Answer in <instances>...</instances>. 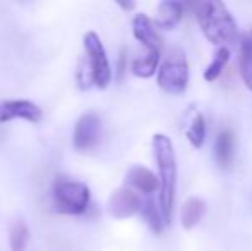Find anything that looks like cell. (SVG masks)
<instances>
[{"instance_id": "7c38bea8", "label": "cell", "mask_w": 252, "mask_h": 251, "mask_svg": "<svg viewBox=\"0 0 252 251\" xmlns=\"http://www.w3.org/2000/svg\"><path fill=\"white\" fill-rule=\"evenodd\" d=\"M206 214V201L202 198L190 196L186 200V203L182 205V210H180V222H182V227L190 231L201 222V218Z\"/></svg>"}, {"instance_id": "277c9868", "label": "cell", "mask_w": 252, "mask_h": 251, "mask_svg": "<svg viewBox=\"0 0 252 251\" xmlns=\"http://www.w3.org/2000/svg\"><path fill=\"white\" fill-rule=\"evenodd\" d=\"M53 207L65 215H83L91 201V193L84 182L57 178L52 188Z\"/></svg>"}, {"instance_id": "e0dca14e", "label": "cell", "mask_w": 252, "mask_h": 251, "mask_svg": "<svg viewBox=\"0 0 252 251\" xmlns=\"http://www.w3.org/2000/svg\"><path fill=\"white\" fill-rule=\"evenodd\" d=\"M186 136H187L189 143L192 144L194 148H201L202 144H204V140H206V121H204V117H202V114H196V117L192 119L189 129H187Z\"/></svg>"}, {"instance_id": "30bf717a", "label": "cell", "mask_w": 252, "mask_h": 251, "mask_svg": "<svg viewBox=\"0 0 252 251\" xmlns=\"http://www.w3.org/2000/svg\"><path fill=\"white\" fill-rule=\"evenodd\" d=\"M126 182L129 188L141 191L144 194H153L159 189V178H156L150 169L143 167V165L130 167L126 176Z\"/></svg>"}, {"instance_id": "ac0fdd59", "label": "cell", "mask_w": 252, "mask_h": 251, "mask_svg": "<svg viewBox=\"0 0 252 251\" xmlns=\"http://www.w3.org/2000/svg\"><path fill=\"white\" fill-rule=\"evenodd\" d=\"M141 214H143V217L146 218V222L150 224V227L153 229V231H155V232H161L163 225H165V218H163L161 208H156L155 201H153L151 198L144 201Z\"/></svg>"}, {"instance_id": "52a82bcc", "label": "cell", "mask_w": 252, "mask_h": 251, "mask_svg": "<svg viewBox=\"0 0 252 251\" xmlns=\"http://www.w3.org/2000/svg\"><path fill=\"white\" fill-rule=\"evenodd\" d=\"M144 200L139 196L136 189L124 186L112 193L108 200V212L115 218H129L134 217L143 210Z\"/></svg>"}, {"instance_id": "5b68a950", "label": "cell", "mask_w": 252, "mask_h": 251, "mask_svg": "<svg viewBox=\"0 0 252 251\" xmlns=\"http://www.w3.org/2000/svg\"><path fill=\"white\" fill-rule=\"evenodd\" d=\"M158 86L170 95H182L189 84V64L180 48H173L158 69Z\"/></svg>"}, {"instance_id": "4fadbf2b", "label": "cell", "mask_w": 252, "mask_h": 251, "mask_svg": "<svg viewBox=\"0 0 252 251\" xmlns=\"http://www.w3.org/2000/svg\"><path fill=\"white\" fill-rule=\"evenodd\" d=\"M216 162L221 169H228L235 157V134L232 129H223L216 140Z\"/></svg>"}, {"instance_id": "9c48e42d", "label": "cell", "mask_w": 252, "mask_h": 251, "mask_svg": "<svg viewBox=\"0 0 252 251\" xmlns=\"http://www.w3.org/2000/svg\"><path fill=\"white\" fill-rule=\"evenodd\" d=\"M14 119L38 122L41 119V108L30 100L0 102V122H9Z\"/></svg>"}, {"instance_id": "ba28073f", "label": "cell", "mask_w": 252, "mask_h": 251, "mask_svg": "<svg viewBox=\"0 0 252 251\" xmlns=\"http://www.w3.org/2000/svg\"><path fill=\"white\" fill-rule=\"evenodd\" d=\"M134 38L146 48L148 54H161V38L156 31V24L146 14L139 12L132 19Z\"/></svg>"}, {"instance_id": "5bb4252c", "label": "cell", "mask_w": 252, "mask_h": 251, "mask_svg": "<svg viewBox=\"0 0 252 251\" xmlns=\"http://www.w3.org/2000/svg\"><path fill=\"white\" fill-rule=\"evenodd\" d=\"M159 54H144L141 57L134 59L132 64H130V71L132 74H136L137 77H151L156 71L159 69Z\"/></svg>"}, {"instance_id": "2e32d148", "label": "cell", "mask_w": 252, "mask_h": 251, "mask_svg": "<svg viewBox=\"0 0 252 251\" xmlns=\"http://www.w3.org/2000/svg\"><path fill=\"white\" fill-rule=\"evenodd\" d=\"M230 61V50L226 47H220L218 52H216L215 59L211 61L208 67H206L204 71V79L208 81V83H213V81H216L220 77V74L223 72V69L226 67V64Z\"/></svg>"}, {"instance_id": "ffe728a7", "label": "cell", "mask_w": 252, "mask_h": 251, "mask_svg": "<svg viewBox=\"0 0 252 251\" xmlns=\"http://www.w3.org/2000/svg\"><path fill=\"white\" fill-rule=\"evenodd\" d=\"M240 47H244V48H247V50L252 52V30L247 31V33L242 36V40H240Z\"/></svg>"}, {"instance_id": "44dd1931", "label": "cell", "mask_w": 252, "mask_h": 251, "mask_svg": "<svg viewBox=\"0 0 252 251\" xmlns=\"http://www.w3.org/2000/svg\"><path fill=\"white\" fill-rule=\"evenodd\" d=\"M119 5L122 7V9H126V10H132L134 7H136V2H119Z\"/></svg>"}, {"instance_id": "7a4b0ae2", "label": "cell", "mask_w": 252, "mask_h": 251, "mask_svg": "<svg viewBox=\"0 0 252 251\" xmlns=\"http://www.w3.org/2000/svg\"><path fill=\"white\" fill-rule=\"evenodd\" d=\"M83 45L86 59H83L81 69L77 71V84L81 90H88L90 86L105 90L112 83V67H110L105 45L94 31H88L84 35Z\"/></svg>"}, {"instance_id": "6da1fadb", "label": "cell", "mask_w": 252, "mask_h": 251, "mask_svg": "<svg viewBox=\"0 0 252 251\" xmlns=\"http://www.w3.org/2000/svg\"><path fill=\"white\" fill-rule=\"evenodd\" d=\"M153 153H155V160L158 164L159 172V208H161L165 224H170L177 188V157L172 140L165 134H155L153 136Z\"/></svg>"}, {"instance_id": "8fae6325", "label": "cell", "mask_w": 252, "mask_h": 251, "mask_svg": "<svg viewBox=\"0 0 252 251\" xmlns=\"http://www.w3.org/2000/svg\"><path fill=\"white\" fill-rule=\"evenodd\" d=\"M184 19V5L177 0H165L158 5L156 28L159 30H175Z\"/></svg>"}, {"instance_id": "8992f818", "label": "cell", "mask_w": 252, "mask_h": 251, "mask_svg": "<svg viewBox=\"0 0 252 251\" xmlns=\"http://www.w3.org/2000/svg\"><path fill=\"white\" fill-rule=\"evenodd\" d=\"M103 124L96 112H86L77 119L72 133V143L77 151H91L98 146L101 140Z\"/></svg>"}, {"instance_id": "9a60e30c", "label": "cell", "mask_w": 252, "mask_h": 251, "mask_svg": "<svg viewBox=\"0 0 252 251\" xmlns=\"http://www.w3.org/2000/svg\"><path fill=\"white\" fill-rule=\"evenodd\" d=\"M30 243V229L28 224L21 218L12 222L9 229V246L10 251H26Z\"/></svg>"}, {"instance_id": "d6986e66", "label": "cell", "mask_w": 252, "mask_h": 251, "mask_svg": "<svg viewBox=\"0 0 252 251\" xmlns=\"http://www.w3.org/2000/svg\"><path fill=\"white\" fill-rule=\"evenodd\" d=\"M239 71L246 88L252 91V52L244 47H240L239 54Z\"/></svg>"}, {"instance_id": "3957f363", "label": "cell", "mask_w": 252, "mask_h": 251, "mask_svg": "<svg viewBox=\"0 0 252 251\" xmlns=\"http://www.w3.org/2000/svg\"><path fill=\"white\" fill-rule=\"evenodd\" d=\"M196 19L206 40L213 45L233 43L237 40V21L228 7L220 0H208L196 5Z\"/></svg>"}]
</instances>
